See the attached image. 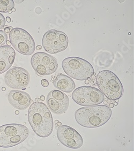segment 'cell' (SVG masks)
Returning a JSON list of instances; mask_svg holds the SVG:
<instances>
[{"mask_svg": "<svg viewBox=\"0 0 134 151\" xmlns=\"http://www.w3.org/2000/svg\"><path fill=\"white\" fill-rule=\"evenodd\" d=\"M30 125L37 136L42 138L50 136L54 127L52 115L48 106L41 102H35L28 111Z\"/></svg>", "mask_w": 134, "mask_h": 151, "instance_id": "obj_1", "label": "cell"}, {"mask_svg": "<svg viewBox=\"0 0 134 151\" xmlns=\"http://www.w3.org/2000/svg\"><path fill=\"white\" fill-rule=\"evenodd\" d=\"M112 111L106 105L81 108L75 113L76 122L85 128H96L104 125L111 119Z\"/></svg>", "mask_w": 134, "mask_h": 151, "instance_id": "obj_2", "label": "cell"}, {"mask_svg": "<svg viewBox=\"0 0 134 151\" xmlns=\"http://www.w3.org/2000/svg\"><path fill=\"white\" fill-rule=\"evenodd\" d=\"M96 84L99 90L108 99L115 100L122 96L124 88L119 78L110 70L100 71L96 77Z\"/></svg>", "mask_w": 134, "mask_h": 151, "instance_id": "obj_3", "label": "cell"}, {"mask_svg": "<svg viewBox=\"0 0 134 151\" xmlns=\"http://www.w3.org/2000/svg\"><path fill=\"white\" fill-rule=\"evenodd\" d=\"M29 130L20 124H8L0 127V147L9 148L17 145L29 136Z\"/></svg>", "mask_w": 134, "mask_h": 151, "instance_id": "obj_4", "label": "cell"}, {"mask_svg": "<svg viewBox=\"0 0 134 151\" xmlns=\"http://www.w3.org/2000/svg\"><path fill=\"white\" fill-rule=\"evenodd\" d=\"M62 67L69 77L78 81H85L94 73L92 65L88 61L78 57H69L63 60Z\"/></svg>", "mask_w": 134, "mask_h": 151, "instance_id": "obj_5", "label": "cell"}, {"mask_svg": "<svg viewBox=\"0 0 134 151\" xmlns=\"http://www.w3.org/2000/svg\"><path fill=\"white\" fill-rule=\"evenodd\" d=\"M9 39L15 50L22 54L29 56L35 52V40L29 33L23 29H12L9 33Z\"/></svg>", "mask_w": 134, "mask_h": 151, "instance_id": "obj_6", "label": "cell"}, {"mask_svg": "<svg viewBox=\"0 0 134 151\" xmlns=\"http://www.w3.org/2000/svg\"><path fill=\"white\" fill-rule=\"evenodd\" d=\"M72 99L78 105L87 107L100 105L105 100V96L96 87L83 86L75 90Z\"/></svg>", "mask_w": 134, "mask_h": 151, "instance_id": "obj_7", "label": "cell"}, {"mask_svg": "<svg viewBox=\"0 0 134 151\" xmlns=\"http://www.w3.org/2000/svg\"><path fill=\"white\" fill-rule=\"evenodd\" d=\"M69 39L64 32L50 29L45 33L42 45L44 50L51 54H56L67 49Z\"/></svg>", "mask_w": 134, "mask_h": 151, "instance_id": "obj_8", "label": "cell"}, {"mask_svg": "<svg viewBox=\"0 0 134 151\" xmlns=\"http://www.w3.org/2000/svg\"><path fill=\"white\" fill-rule=\"evenodd\" d=\"M31 64L36 73L40 77L52 75L58 68L57 60L44 52H36L33 54L31 59Z\"/></svg>", "mask_w": 134, "mask_h": 151, "instance_id": "obj_9", "label": "cell"}, {"mask_svg": "<svg viewBox=\"0 0 134 151\" xmlns=\"http://www.w3.org/2000/svg\"><path fill=\"white\" fill-rule=\"evenodd\" d=\"M30 78L29 72L21 67H13L4 76L6 84L16 90H25L29 84Z\"/></svg>", "mask_w": 134, "mask_h": 151, "instance_id": "obj_10", "label": "cell"}, {"mask_svg": "<svg viewBox=\"0 0 134 151\" xmlns=\"http://www.w3.org/2000/svg\"><path fill=\"white\" fill-rule=\"evenodd\" d=\"M57 137L62 145L72 149H79L83 144L82 136L68 125H61L57 130Z\"/></svg>", "mask_w": 134, "mask_h": 151, "instance_id": "obj_11", "label": "cell"}, {"mask_svg": "<svg viewBox=\"0 0 134 151\" xmlns=\"http://www.w3.org/2000/svg\"><path fill=\"white\" fill-rule=\"evenodd\" d=\"M47 104L52 112L57 115H61L67 111L69 106L68 96L58 90L51 91L47 96Z\"/></svg>", "mask_w": 134, "mask_h": 151, "instance_id": "obj_12", "label": "cell"}, {"mask_svg": "<svg viewBox=\"0 0 134 151\" xmlns=\"http://www.w3.org/2000/svg\"><path fill=\"white\" fill-rule=\"evenodd\" d=\"M8 99L13 107L21 111L29 107L32 101L28 93L19 90L11 91L8 96Z\"/></svg>", "mask_w": 134, "mask_h": 151, "instance_id": "obj_13", "label": "cell"}, {"mask_svg": "<svg viewBox=\"0 0 134 151\" xmlns=\"http://www.w3.org/2000/svg\"><path fill=\"white\" fill-rule=\"evenodd\" d=\"M16 52L12 47H0V75L9 70L15 61Z\"/></svg>", "mask_w": 134, "mask_h": 151, "instance_id": "obj_14", "label": "cell"}, {"mask_svg": "<svg viewBox=\"0 0 134 151\" xmlns=\"http://www.w3.org/2000/svg\"><path fill=\"white\" fill-rule=\"evenodd\" d=\"M53 85L56 88L66 93H71L75 90L76 85L74 81L68 76L58 73L53 81Z\"/></svg>", "mask_w": 134, "mask_h": 151, "instance_id": "obj_15", "label": "cell"}, {"mask_svg": "<svg viewBox=\"0 0 134 151\" xmlns=\"http://www.w3.org/2000/svg\"><path fill=\"white\" fill-rule=\"evenodd\" d=\"M14 6L15 3L12 0H0V12L9 13Z\"/></svg>", "mask_w": 134, "mask_h": 151, "instance_id": "obj_16", "label": "cell"}, {"mask_svg": "<svg viewBox=\"0 0 134 151\" xmlns=\"http://www.w3.org/2000/svg\"><path fill=\"white\" fill-rule=\"evenodd\" d=\"M8 41V35L6 32L0 30V47H2L6 44Z\"/></svg>", "mask_w": 134, "mask_h": 151, "instance_id": "obj_17", "label": "cell"}, {"mask_svg": "<svg viewBox=\"0 0 134 151\" xmlns=\"http://www.w3.org/2000/svg\"><path fill=\"white\" fill-rule=\"evenodd\" d=\"M6 19L2 14L0 13V30L3 29L6 24Z\"/></svg>", "mask_w": 134, "mask_h": 151, "instance_id": "obj_18", "label": "cell"}, {"mask_svg": "<svg viewBox=\"0 0 134 151\" xmlns=\"http://www.w3.org/2000/svg\"><path fill=\"white\" fill-rule=\"evenodd\" d=\"M41 84L43 86H44V87H47L49 85V83L48 81L46 79H44L43 80H41Z\"/></svg>", "mask_w": 134, "mask_h": 151, "instance_id": "obj_19", "label": "cell"}, {"mask_svg": "<svg viewBox=\"0 0 134 151\" xmlns=\"http://www.w3.org/2000/svg\"><path fill=\"white\" fill-rule=\"evenodd\" d=\"M4 32H6V33H10V31H11V30L13 29L11 26H7V25L6 26H4Z\"/></svg>", "mask_w": 134, "mask_h": 151, "instance_id": "obj_20", "label": "cell"}, {"mask_svg": "<svg viewBox=\"0 0 134 151\" xmlns=\"http://www.w3.org/2000/svg\"><path fill=\"white\" fill-rule=\"evenodd\" d=\"M90 78L91 81H95V80L96 79V73H93V75Z\"/></svg>", "mask_w": 134, "mask_h": 151, "instance_id": "obj_21", "label": "cell"}, {"mask_svg": "<svg viewBox=\"0 0 134 151\" xmlns=\"http://www.w3.org/2000/svg\"><path fill=\"white\" fill-rule=\"evenodd\" d=\"M107 106L108 107L110 108H113L114 107V104H113V103H111V104H107Z\"/></svg>", "mask_w": 134, "mask_h": 151, "instance_id": "obj_22", "label": "cell"}, {"mask_svg": "<svg viewBox=\"0 0 134 151\" xmlns=\"http://www.w3.org/2000/svg\"><path fill=\"white\" fill-rule=\"evenodd\" d=\"M61 122H58V123H55L56 127H60V126H61Z\"/></svg>", "mask_w": 134, "mask_h": 151, "instance_id": "obj_23", "label": "cell"}, {"mask_svg": "<svg viewBox=\"0 0 134 151\" xmlns=\"http://www.w3.org/2000/svg\"><path fill=\"white\" fill-rule=\"evenodd\" d=\"M6 20L8 23H10V22H11V18L9 17H6Z\"/></svg>", "mask_w": 134, "mask_h": 151, "instance_id": "obj_24", "label": "cell"}, {"mask_svg": "<svg viewBox=\"0 0 134 151\" xmlns=\"http://www.w3.org/2000/svg\"><path fill=\"white\" fill-rule=\"evenodd\" d=\"M40 99L41 100V101H44V100H45V97L44 96H41L40 97Z\"/></svg>", "mask_w": 134, "mask_h": 151, "instance_id": "obj_25", "label": "cell"}, {"mask_svg": "<svg viewBox=\"0 0 134 151\" xmlns=\"http://www.w3.org/2000/svg\"><path fill=\"white\" fill-rule=\"evenodd\" d=\"M36 49L37 50H41L42 49V46H40V45H39V46H37V47H36Z\"/></svg>", "mask_w": 134, "mask_h": 151, "instance_id": "obj_26", "label": "cell"}, {"mask_svg": "<svg viewBox=\"0 0 134 151\" xmlns=\"http://www.w3.org/2000/svg\"><path fill=\"white\" fill-rule=\"evenodd\" d=\"M6 44L7 45V46H11L12 45V43H11V42L10 41H6Z\"/></svg>", "mask_w": 134, "mask_h": 151, "instance_id": "obj_27", "label": "cell"}, {"mask_svg": "<svg viewBox=\"0 0 134 151\" xmlns=\"http://www.w3.org/2000/svg\"><path fill=\"white\" fill-rule=\"evenodd\" d=\"M35 102H41V100L40 98H35Z\"/></svg>", "mask_w": 134, "mask_h": 151, "instance_id": "obj_28", "label": "cell"}, {"mask_svg": "<svg viewBox=\"0 0 134 151\" xmlns=\"http://www.w3.org/2000/svg\"><path fill=\"white\" fill-rule=\"evenodd\" d=\"M85 83L86 84H89V83H90V81L88 80V79H86V80H85Z\"/></svg>", "mask_w": 134, "mask_h": 151, "instance_id": "obj_29", "label": "cell"}, {"mask_svg": "<svg viewBox=\"0 0 134 151\" xmlns=\"http://www.w3.org/2000/svg\"><path fill=\"white\" fill-rule=\"evenodd\" d=\"M15 2H17V3H21L23 2V1H15Z\"/></svg>", "mask_w": 134, "mask_h": 151, "instance_id": "obj_30", "label": "cell"}, {"mask_svg": "<svg viewBox=\"0 0 134 151\" xmlns=\"http://www.w3.org/2000/svg\"><path fill=\"white\" fill-rule=\"evenodd\" d=\"M103 102H104V105H107V101H106V100H104Z\"/></svg>", "mask_w": 134, "mask_h": 151, "instance_id": "obj_31", "label": "cell"}, {"mask_svg": "<svg viewBox=\"0 0 134 151\" xmlns=\"http://www.w3.org/2000/svg\"><path fill=\"white\" fill-rule=\"evenodd\" d=\"M19 111H15V114H16V115H19Z\"/></svg>", "mask_w": 134, "mask_h": 151, "instance_id": "obj_32", "label": "cell"}, {"mask_svg": "<svg viewBox=\"0 0 134 151\" xmlns=\"http://www.w3.org/2000/svg\"><path fill=\"white\" fill-rule=\"evenodd\" d=\"M113 104L114 105V106H117V105H118V102H116L115 101V102H114L113 103Z\"/></svg>", "mask_w": 134, "mask_h": 151, "instance_id": "obj_33", "label": "cell"}, {"mask_svg": "<svg viewBox=\"0 0 134 151\" xmlns=\"http://www.w3.org/2000/svg\"><path fill=\"white\" fill-rule=\"evenodd\" d=\"M6 87H2V90L3 91H6Z\"/></svg>", "mask_w": 134, "mask_h": 151, "instance_id": "obj_34", "label": "cell"}, {"mask_svg": "<svg viewBox=\"0 0 134 151\" xmlns=\"http://www.w3.org/2000/svg\"><path fill=\"white\" fill-rule=\"evenodd\" d=\"M12 12H16V9H15V8H13V9H12Z\"/></svg>", "mask_w": 134, "mask_h": 151, "instance_id": "obj_35", "label": "cell"}, {"mask_svg": "<svg viewBox=\"0 0 134 151\" xmlns=\"http://www.w3.org/2000/svg\"><path fill=\"white\" fill-rule=\"evenodd\" d=\"M59 122L58 120H55V123H58Z\"/></svg>", "mask_w": 134, "mask_h": 151, "instance_id": "obj_36", "label": "cell"}, {"mask_svg": "<svg viewBox=\"0 0 134 151\" xmlns=\"http://www.w3.org/2000/svg\"><path fill=\"white\" fill-rule=\"evenodd\" d=\"M119 2H124V1H119Z\"/></svg>", "mask_w": 134, "mask_h": 151, "instance_id": "obj_37", "label": "cell"}, {"mask_svg": "<svg viewBox=\"0 0 134 151\" xmlns=\"http://www.w3.org/2000/svg\"><path fill=\"white\" fill-rule=\"evenodd\" d=\"M12 11H11V12H9V14H12Z\"/></svg>", "mask_w": 134, "mask_h": 151, "instance_id": "obj_38", "label": "cell"}]
</instances>
